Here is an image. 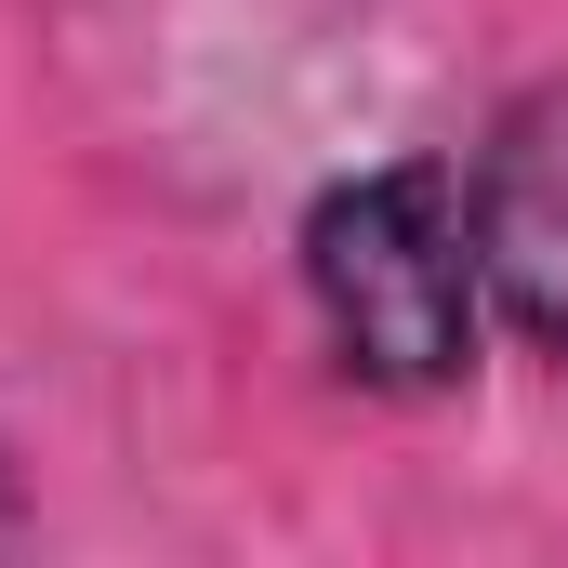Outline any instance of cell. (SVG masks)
Here are the masks:
<instances>
[{"label": "cell", "instance_id": "2", "mask_svg": "<svg viewBox=\"0 0 568 568\" xmlns=\"http://www.w3.org/2000/svg\"><path fill=\"white\" fill-rule=\"evenodd\" d=\"M476 239H489V291L516 304V331L568 357V93L503 120L476 172Z\"/></svg>", "mask_w": 568, "mask_h": 568}, {"label": "cell", "instance_id": "1", "mask_svg": "<svg viewBox=\"0 0 568 568\" xmlns=\"http://www.w3.org/2000/svg\"><path fill=\"white\" fill-rule=\"evenodd\" d=\"M304 291L344 344V371L436 397L476 371V304H489V239H476V185L449 159H384L357 185L317 199L304 225Z\"/></svg>", "mask_w": 568, "mask_h": 568}]
</instances>
